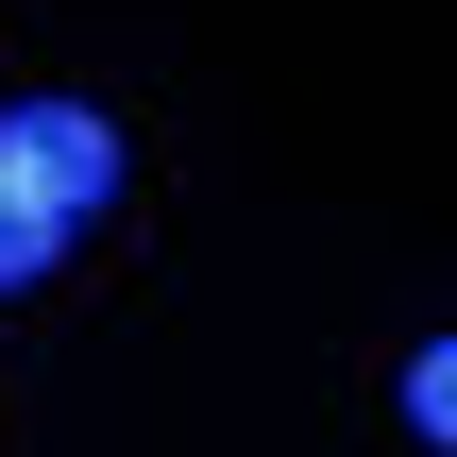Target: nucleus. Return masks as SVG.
Returning <instances> with one entry per match:
<instances>
[{"instance_id": "nucleus-3", "label": "nucleus", "mask_w": 457, "mask_h": 457, "mask_svg": "<svg viewBox=\"0 0 457 457\" xmlns=\"http://www.w3.org/2000/svg\"><path fill=\"white\" fill-rule=\"evenodd\" d=\"M407 424L457 457V339H424V356H407Z\"/></svg>"}, {"instance_id": "nucleus-1", "label": "nucleus", "mask_w": 457, "mask_h": 457, "mask_svg": "<svg viewBox=\"0 0 457 457\" xmlns=\"http://www.w3.org/2000/svg\"><path fill=\"white\" fill-rule=\"evenodd\" d=\"M0 187H34L51 220H102V204H119V136H102L85 102H17V119H0Z\"/></svg>"}, {"instance_id": "nucleus-2", "label": "nucleus", "mask_w": 457, "mask_h": 457, "mask_svg": "<svg viewBox=\"0 0 457 457\" xmlns=\"http://www.w3.org/2000/svg\"><path fill=\"white\" fill-rule=\"evenodd\" d=\"M51 254H68V220H51V204H34V187H0V288H34V271H51Z\"/></svg>"}]
</instances>
